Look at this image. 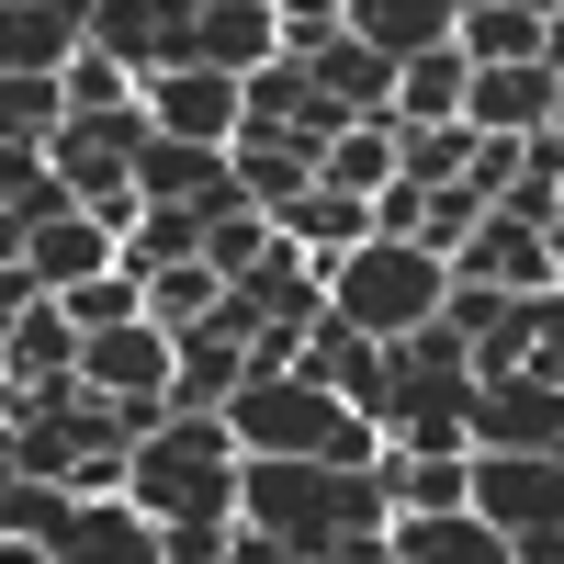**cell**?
<instances>
[{
    "instance_id": "6da1fadb",
    "label": "cell",
    "mask_w": 564,
    "mask_h": 564,
    "mask_svg": "<svg viewBox=\"0 0 564 564\" xmlns=\"http://www.w3.org/2000/svg\"><path fill=\"white\" fill-rule=\"evenodd\" d=\"M238 508H249L260 531H282V553H294V564H339L361 531L395 520V497H384L372 463H316V452H249Z\"/></svg>"
},
{
    "instance_id": "7a4b0ae2",
    "label": "cell",
    "mask_w": 564,
    "mask_h": 564,
    "mask_svg": "<svg viewBox=\"0 0 564 564\" xmlns=\"http://www.w3.org/2000/svg\"><path fill=\"white\" fill-rule=\"evenodd\" d=\"M226 430L249 452H316V463H372L384 452V417L350 406L339 384H316V372H249L226 395Z\"/></svg>"
},
{
    "instance_id": "3957f363",
    "label": "cell",
    "mask_w": 564,
    "mask_h": 564,
    "mask_svg": "<svg viewBox=\"0 0 564 564\" xmlns=\"http://www.w3.org/2000/svg\"><path fill=\"white\" fill-rule=\"evenodd\" d=\"M452 294V260L430 238H361L350 260H327V305H339L350 327H372V339H406V327H430Z\"/></svg>"
},
{
    "instance_id": "277c9868",
    "label": "cell",
    "mask_w": 564,
    "mask_h": 564,
    "mask_svg": "<svg viewBox=\"0 0 564 564\" xmlns=\"http://www.w3.org/2000/svg\"><path fill=\"white\" fill-rule=\"evenodd\" d=\"M124 260V238L90 204H68V215H45V226H23L12 238V260H0V305H34V294H79L90 271H113Z\"/></svg>"
},
{
    "instance_id": "5b68a950",
    "label": "cell",
    "mask_w": 564,
    "mask_h": 564,
    "mask_svg": "<svg viewBox=\"0 0 564 564\" xmlns=\"http://www.w3.org/2000/svg\"><path fill=\"white\" fill-rule=\"evenodd\" d=\"M148 124L159 135H204V148H238L249 135V79L238 68H148Z\"/></svg>"
},
{
    "instance_id": "8992f818",
    "label": "cell",
    "mask_w": 564,
    "mask_h": 564,
    "mask_svg": "<svg viewBox=\"0 0 564 564\" xmlns=\"http://www.w3.org/2000/svg\"><path fill=\"white\" fill-rule=\"evenodd\" d=\"M475 508H486L497 531H564V452L475 441Z\"/></svg>"
},
{
    "instance_id": "52a82bcc",
    "label": "cell",
    "mask_w": 564,
    "mask_h": 564,
    "mask_svg": "<svg viewBox=\"0 0 564 564\" xmlns=\"http://www.w3.org/2000/svg\"><path fill=\"white\" fill-rule=\"evenodd\" d=\"M79 384H90V395H170V384H181V327H159V316L90 327V350H79Z\"/></svg>"
},
{
    "instance_id": "ba28073f",
    "label": "cell",
    "mask_w": 564,
    "mask_h": 564,
    "mask_svg": "<svg viewBox=\"0 0 564 564\" xmlns=\"http://www.w3.org/2000/svg\"><path fill=\"white\" fill-rule=\"evenodd\" d=\"M452 271H475V282H497V294H553V226H531V215H508V204H486V226L452 249Z\"/></svg>"
},
{
    "instance_id": "9c48e42d",
    "label": "cell",
    "mask_w": 564,
    "mask_h": 564,
    "mask_svg": "<svg viewBox=\"0 0 564 564\" xmlns=\"http://www.w3.org/2000/svg\"><path fill=\"white\" fill-rule=\"evenodd\" d=\"M553 113H564V68H553V57L475 68V90H463V124H486V135H542Z\"/></svg>"
},
{
    "instance_id": "30bf717a",
    "label": "cell",
    "mask_w": 564,
    "mask_h": 564,
    "mask_svg": "<svg viewBox=\"0 0 564 564\" xmlns=\"http://www.w3.org/2000/svg\"><path fill=\"white\" fill-rule=\"evenodd\" d=\"M395 564H508V531L486 520V508L475 497H463V508H395Z\"/></svg>"
},
{
    "instance_id": "8fae6325",
    "label": "cell",
    "mask_w": 564,
    "mask_h": 564,
    "mask_svg": "<svg viewBox=\"0 0 564 564\" xmlns=\"http://www.w3.org/2000/svg\"><path fill=\"white\" fill-rule=\"evenodd\" d=\"M57 564H159V508L135 497V486H124V497H79Z\"/></svg>"
},
{
    "instance_id": "7c38bea8",
    "label": "cell",
    "mask_w": 564,
    "mask_h": 564,
    "mask_svg": "<svg viewBox=\"0 0 564 564\" xmlns=\"http://www.w3.org/2000/svg\"><path fill=\"white\" fill-rule=\"evenodd\" d=\"M316 170H327V148H316V135H294V124H249V135H238V193L271 204V215H282V204H305V193H316Z\"/></svg>"
},
{
    "instance_id": "4fadbf2b",
    "label": "cell",
    "mask_w": 564,
    "mask_h": 564,
    "mask_svg": "<svg viewBox=\"0 0 564 564\" xmlns=\"http://www.w3.org/2000/svg\"><path fill=\"white\" fill-rule=\"evenodd\" d=\"M90 12L102 0H12L0 12V68H68L90 45Z\"/></svg>"
},
{
    "instance_id": "5bb4252c",
    "label": "cell",
    "mask_w": 564,
    "mask_h": 564,
    "mask_svg": "<svg viewBox=\"0 0 564 564\" xmlns=\"http://www.w3.org/2000/svg\"><path fill=\"white\" fill-rule=\"evenodd\" d=\"M249 372H260V350H249L226 316H204V327H181V384H170V395H181V406H226Z\"/></svg>"
},
{
    "instance_id": "9a60e30c",
    "label": "cell",
    "mask_w": 564,
    "mask_h": 564,
    "mask_svg": "<svg viewBox=\"0 0 564 564\" xmlns=\"http://www.w3.org/2000/svg\"><path fill=\"white\" fill-rule=\"evenodd\" d=\"M68 204H79V181L57 170V148H45V135H12V148H0V215H12V238L45 226V215H68Z\"/></svg>"
},
{
    "instance_id": "2e32d148",
    "label": "cell",
    "mask_w": 564,
    "mask_h": 564,
    "mask_svg": "<svg viewBox=\"0 0 564 564\" xmlns=\"http://www.w3.org/2000/svg\"><path fill=\"white\" fill-rule=\"evenodd\" d=\"M372 475H384L395 508H463V497H475V452H406V441H384Z\"/></svg>"
},
{
    "instance_id": "e0dca14e",
    "label": "cell",
    "mask_w": 564,
    "mask_h": 564,
    "mask_svg": "<svg viewBox=\"0 0 564 564\" xmlns=\"http://www.w3.org/2000/svg\"><path fill=\"white\" fill-rule=\"evenodd\" d=\"M463 90H475L463 34H452V45H417V57L395 68V124H452V113H463Z\"/></svg>"
},
{
    "instance_id": "ac0fdd59",
    "label": "cell",
    "mask_w": 564,
    "mask_h": 564,
    "mask_svg": "<svg viewBox=\"0 0 564 564\" xmlns=\"http://www.w3.org/2000/svg\"><path fill=\"white\" fill-rule=\"evenodd\" d=\"M305 68H316L327 90H339L350 113H395V68H406V57H384L372 34H327V45H316Z\"/></svg>"
},
{
    "instance_id": "d6986e66",
    "label": "cell",
    "mask_w": 564,
    "mask_h": 564,
    "mask_svg": "<svg viewBox=\"0 0 564 564\" xmlns=\"http://www.w3.org/2000/svg\"><path fill=\"white\" fill-rule=\"evenodd\" d=\"M68 520H79V486H68V475H12V497H0V542H23V553H45V564H57Z\"/></svg>"
},
{
    "instance_id": "ffe728a7",
    "label": "cell",
    "mask_w": 564,
    "mask_h": 564,
    "mask_svg": "<svg viewBox=\"0 0 564 564\" xmlns=\"http://www.w3.org/2000/svg\"><path fill=\"white\" fill-rule=\"evenodd\" d=\"M542 45H553V12H542V0H475V12H463V57H475V68L542 57Z\"/></svg>"
},
{
    "instance_id": "44dd1931",
    "label": "cell",
    "mask_w": 564,
    "mask_h": 564,
    "mask_svg": "<svg viewBox=\"0 0 564 564\" xmlns=\"http://www.w3.org/2000/svg\"><path fill=\"white\" fill-rule=\"evenodd\" d=\"M350 34H372L384 57H417V45L463 34V0H350Z\"/></svg>"
},
{
    "instance_id": "7402d4cb",
    "label": "cell",
    "mask_w": 564,
    "mask_h": 564,
    "mask_svg": "<svg viewBox=\"0 0 564 564\" xmlns=\"http://www.w3.org/2000/svg\"><path fill=\"white\" fill-rule=\"evenodd\" d=\"M282 238H305L316 260H350L372 238V193H339V181H316L305 204H282Z\"/></svg>"
},
{
    "instance_id": "603a6c76",
    "label": "cell",
    "mask_w": 564,
    "mask_h": 564,
    "mask_svg": "<svg viewBox=\"0 0 564 564\" xmlns=\"http://www.w3.org/2000/svg\"><path fill=\"white\" fill-rule=\"evenodd\" d=\"M215 305H226V271H215V260H159V271H148V316H159V327H204Z\"/></svg>"
},
{
    "instance_id": "cb8c5ba5",
    "label": "cell",
    "mask_w": 564,
    "mask_h": 564,
    "mask_svg": "<svg viewBox=\"0 0 564 564\" xmlns=\"http://www.w3.org/2000/svg\"><path fill=\"white\" fill-rule=\"evenodd\" d=\"M68 316H79V327H124V316H148V260L124 249L113 271H90L79 294H68Z\"/></svg>"
},
{
    "instance_id": "d4e9b609",
    "label": "cell",
    "mask_w": 564,
    "mask_h": 564,
    "mask_svg": "<svg viewBox=\"0 0 564 564\" xmlns=\"http://www.w3.org/2000/svg\"><path fill=\"white\" fill-rule=\"evenodd\" d=\"M12 90H0V113H12V135H57L79 102H68V68H0Z\"/></svg>"
},
{
    "instance_id": "484cf974",
    "label": "cell",
    "mask_w": 564,
    "mask_h": 564,
    "mask_svg": "<svg viewBox=\"0 0 564 564\" xmlns=\"http://www.w3.org/2000/svg\"><path fill=\"white\" fill-rule=\"evenodd\" d=\"M204 226H215V204H148L124 249L148 260V271H159V260H204Z\"/></svg>"
},
{
    "instance_id": "4316f807",
    "label": "cell",
    "mask_w": 564,
    "mask_h": 564,
    "mask_svg": "<svg viewBox=\"0 0 564 564\" xmlns=\"http://www.w3.org/2000/svg\"><path fill=\"white\" fill-rule=\"evenodd\" d=\"M475 148H486V124H406V181H463L475 170Z\"/></svg>"
},
{
    "instance_id": "83f0119b",
    "label": "cell",
    "mask_w": 564,
    "mask_h": 564,
    "mask_svg": "<svg viewBox=\"0 0 564 564\" xmlns=\"http://www.w3.org/2000/svg\"><path fill=\"white\" fill-rule=\"evenodd\" d=\"M159 553L170 564H226L238 553V520H159Z\"/></svg>"
},
{
    "instance_id": "f1b7e54d",
    "label": "cell",
    "mask_w": 564,
    "mask_h": 564,
    "mask_svg": "<svg viewBox=\"0 0 564 564\" xmlns=\"http://www.w3.org/2000/svg\"><path fill=\"white\" fill-rule=\"evenodd\" d=\"M327 34H350V0H282V45L294 57H316Z\"/></svg>"
},
{
    "instance_id": "f546056e",
    "label": "cell",
    "mask_w": 564,
    "mask_h": 564,
    "mask_svg": "<svg viewBox=\"0 0 564 564\" xmlns=\"http://www.w3.org/2000/svg\"><path fill=\"white\" fill-rule=\"evenodd\" d=\"M542 57H553V68H564V12H553V45H542Z\"/></svg>"
},
{
    "instance_id": "4dcf8cb0",
    "label": "cell",
    "mask_w": 564,
    "mask_h": 564,
    "mask_svg": "<svg viewBox=\"0 0 564 564\" xmlns=\"http://www.w3.org/2000/svg\"><path fill=\"white\" fill-rule=\"evenodd\" d=\"M553 271H564V215H553Z\"/></svg>"
},
{
    "instance_id": "1f68e13d",
    "label": "cell",
    "mask_w": 564,
    "mask_h": 564,
    "mask_svg": "<svg viewBox=\"0 0 564 564\" xmlns=\"http://www.w3.org/2000/svg\"><path fill=\"white\" fill-rule=\"evenodd\" d=\"M463 12H475V0H463Z\"/></svg>"
}]
</instances>
